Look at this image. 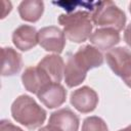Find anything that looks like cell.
Masks as SVG:
<instances>
[{"instance_id":"obj_21","label":"cell","mask_w":131,"mask_h":131,"mask_svg":"<svg viewBox=\"0 0 131 131\" xmlns=\"http://www.w3.org/2000/svg\"><path fill=\"white\" fill-rule=\"evenodd\" d=\"M122 80H123V82H124L128 87L131 88V72H130L126 77H124Z\"/></svg>"},{"instance_id":"obj_12","label":"cell","mask_w":131,"mask_h":131,"mask_svg":"<svg viewBox=\"0 0 131 131\" xmlns=\"http://www.w3.org/2000/svg\"><path fill=\"white\" fill-rule=\"evenodd\" d=\"M90 43L101 51H108L117 45L120 40L119 31L111 28H99L96 29L89 38Z\"/></svg>"},{"instance_id":"obj_6","label":"cell","mask_w":131,"mask_h":131,"mask_svg":"<svg viewBox=\"0 0 131 131\" xmlns=\"http://www.w3.org/2000/svg\"><path fill=\"white\" fill-rule=\"evenodd\" d=\"M99 98L96 91L88 86H82L74 90L70 96L71 104L80 113L88 114L93 112L97 104Z\"/></svg>"},{"instance_id":"obj_17","label":"cell","mask_w":131,"mask_h":131,"mask_svg":"<svg viewBox=\"0 0 131 131\" xmlns=\"http://www.w3.org/2000/svg\"><path fill=\"white\" fill-rule=\"evenodd\" d=\"M81 131H108V128L103 119L97 116H90L83 121Z\"/></svg>"},{"instance_id":"obj_11","label":"cell","mask_w":131,"mask_h":131,"mask_svg":"<svg viewBox=\"0 0 131 131\" xmlns=\"http://www.w3.org/2000/svg\"><path fill=\"white\" fill-rule=\"evenodd\" d=\"M12 43L20 51H28L38 43V31L29 25L17 27L12 33Z\"/></svg>"},{"instance_id":"obj_10","label":"cell","mask_w":131,"mask_h":131,"mask_svg":"<svg viewBox=\"0 0 131 131\" xmlns=\"http://www.w3.org/2000/svg\"><path fill=\"white\" fill-rule=\"evenodd\" d=\"M48 124L60 131H78L80 120L70 107H63L50 115Z\"/></svg>"},{"instance_id":"obj_9","label":"cell","mask_w":131,"mask_h":131,"mask_svg":"<svg viewBox=\"0 0 131 131\" xmlns=\"http://www.w3.org/2000/svg\"><path fill=\"white\" fill-rule=\"evenodd\" d=\"M39 100L48 108L62 105L67 99V90L60 83H49L37 94Z\"/></svg>"},{"instance_id":"obj_18","label":"cell","mask_w":131,"mask_h":131,"mask_svg":"<svg viewBox=\"0 0 131 131\" xmlns=\"http://www.w3.org/2000/svg\"><path fill=\"white\" fill-rule=\"evenodd\" d=\"M0 131H24V130L12 124L10 121L3 119L0 121Z\"/></svg>"},{"instance_id":"obj_19","label":"cell","mask_w":131,"mask_h":131,"mask_svg":"<svg viewBox=\"0 0 131 131\" xmlns=\"http://www.w3.org/2000/svg\"><path fill=\"white\" fill-rule=\"evenodd\" d=\"M124 41L131 48V23L125 29V32H124Z\"/></svg>"},{"instance_id":"obj_13","label":"cell","mask_w":131,"mask_h":131,"mask_svg":"<svg viewBox=\"0 0 131 131\" xmlns=\"http://www.w3.org/2000/svg\"><path fill=\"white\" fill-rule=\"evenodd\" d=\"M42 69L53 83H60L64 74V62L58 54L45 55L37 64Z\"/></svg>"},{"instance_id":"obj_23","label":"cell","mask_w":131,"mask_h":131,"mask_svg":"<svg viewBox=\"0 0 131 131\" xmlns=\"http://www.w3.org/2000/svg\"><path fill=\"white\" fill-rule=\"evenodd\" d=\"M129 11H130V13H131V2H130V4H129Z\"/></svg>"},{"instance_id":"obj_22","label":"cell","mask_w":131,"mask_h":131,"mask_svg":"<svg viewBox=\"0 0 131 131\" xmlns=\"http://www.w3.org/2000/svg\"><path fill=\"white\" fill-rule=\"evenodd\" d=\"M118 131H131V125H129V126H127L126 128H123V129H120V130H118Z\"/></svg>"},{"instance_id":"obj_5","label":"cell","mask_w":131,"mask_h":131,"mask_svg":"<svg viewBox=\"0 0 131 131\" xmlns=\"http://www.w3.org/2000/svg\"><path fill=\"white\" fill-rule=\"evenodd\" d=\"M111 70L122 79L131 72V50L126 47H114L105 54Z\"/></svg>"},{"instance_id":"obj_20","label":"cell","mask_w":131,"mask_h":131,"mask_svg":"<svg viewBox=\"0 0 131 131\" xmlns=\"http://www.w3.org/2000/svg\"><path fill=\"white\" fill-rule=\"evenodd\" d=\"M38 131H60V130H58L57 128H55L54 126H51V125H47V126H44V127H42V128H40Z\"/></svg>"},{"instance_id":"obj_14","label":"cell","mask_w":131,"mask_h":131,"mask_svg":"<svg viewBox=\"0 0 131 131\" xmlns=\"http://www.w3.org/2000/svg\"><path fill=\"white\" fill-rule=\"evenodd\" d=\"M2 71L3 77L14 76L18 74L23 68V58L20 53L11 47H2Z\"/></svg>"},{"instance_id":"obj_3","label":"cell","mask_w":131,"mask_h":131,"mask_svg":"<svg viewBox=\"0 0 131 131\" xmlns=\"http://www.w3.org/2000/svg\"><path fill=\"white\" fill-rule=\"evenodd\" d=\"M92 23L99 28H111L122 31L126 25V14L113 1L97 3L91 13Z\"/></svg>"},{"instance_id":"obj_15","label":"cell","mask_w":131,"mask_h":131,"mask_svg":"<svg viewBox=\"0 0 131 131\" xmlns=\"http://www.w3.org/2000/svg\"><path fill=\"white\" fill-rule=\"evenodd\" d=\"M17 10L23 20L36 23L41 18L44 12V3L39 0H25L19 3Z\"/></svg>"},{"instance_id":"obj_1","label":"cell","mask_w":131,"mask_h":131,"mask_svg":"<svg viewBox=\"0 0 131 131\" xmlns=\"http://www.w3.org/2000/svg\"><path fill=\"white\" fill-rule=\"evenodd\" d=\"M10 112L13 120L29 130L41 127L47 117L46 111L33 97L26 94L19 95L14 99Z\"/></svg>"},{"instance_id":"obj_8","label":"cell","mask_w":131,"mask_h":131,"mask_svg":"<svg viewBox=\"0 0 131 131\" xmlns=\"http://www.w3.org/2000/svg\"><path fill=\"white\" fill-rule=\"evenodd\" d=\"M21 82L26 90L36 95L44 86L53 83L47 74L38 66L27 68L21 74Z\"/></svg>"},{"instance_id":"obj_2","label":"cell","mask_w":131,"mask_h":131,"mask_svg":"<svg viewBox=\"0 0 131 131\" xmlns=\"http://www.w3.org/2000/svg\"><path fill=\"white\" fill-rule=\"evenodd\" d=\"M58 23L63 28L64 36L75 43H83L90 38L93 29L91 14L85 10L63 13L58 16Z\"/></svg>"},{"instance_id":"obj_7","label":"cell","mask_w":131,"mask_h":131,"mask_svg":"<svg viewBox=\"0 0 131 131\" xmlns=\"http://www.w3.org/2000/svg\"><path fill=\"white\" fill-rule=\"evenodd\" d=\"M75 62L86 73L94 68H98L103 63V55L93 45H84L80 47L73 55Z\"/></svg>"},{"instance_id":"obj_4","label":"cell","mask_w":131,"mask_h":131,"mask_svg":"<svg viewBox=\"0 0 131 131\" xmlns=\"http://www.w3.org/2000/svg\"><path fill=\"white\" fill-rule=\"evenodd\" d=\"M38 43L46 51L59 54L66 46V36L58 27H44L38 31Z\"/></svg>"},{"instance_id":"obj_16","label":"cell","mask_w":131,"mask_h":131,"mask_svg":"<svg viewBox=\"0 0 131 131\" xmlns=\"http://www.w3.org/2000/svg\"><path fill=\"white\" fill-rule=\"evenodd\" d=\"M86 75L87 73L83 71L75 62L72 55L69 56L66 62V66H64V74H63V78H64V82L67 86L69 88H73V87L80 85L85 80Z\"/></svg>"}]
</instances>
